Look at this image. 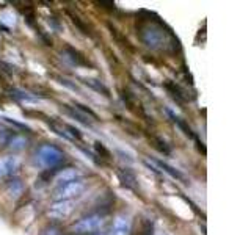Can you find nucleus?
Here are the masks:
<instances>
[{
  "mask_svg": "<svg viewBox=\"0 0 251 235\" xmlns=\"http://www.w3.org/2000/svg\"><path fill=\"white\" fill-rule=\"evenodd\" d=\"M24 146H25V140H22V138L11 141V147H14V149H22Z\"/></svg>",
  "mask_w": 251,
  "mask_h": 235,
  "instance_id": "4be33fe9",
  "label": "nucleus"
},
{
  "mask_svg": "<svg viewBox=\"0 0 251 235\" xmlns=\"http://www.w3.org/2000/svg\"><path fill=\"white\" fill-rule=\"evenodd\" d=\"M85 190V184L82 180H71V182H65L61 184L57 190L53 193V198L57 201H71L73 198H77L80 196Z\"/></svg>",
  "mask_w": 251,
  "mask_h": 235,
  "instance_id": "20e7f679",
  "label": "nucleus"
},
{
  "mask_svg": "<svg viewBox=\"0 0 251 235\" xmlns=\"http://www.w3.org/2000/svg\"><path fill=\"white\" fill-rule=\"evenodd\" d=\"M19 168V160L16 157H3L0 159V177H6Z\"/></svg>",
  "mask_w": 251,
  "mask_h": 235,
  "instance_id": "6e6552de",
  "label": "nucleus"
},
{
  "mask_svg": "<svg viewBox=\"0 0 251 235\" xmlns=\"http://www.w3.org/2000/svg\"><path fill=\"white\" fill-rule=\"evenodd\" d=\"M6 191H8V194H10V196L18 198V196H21L22 191H24V185H22V182H21L19 179H14V180H11L10 184H8Z\"/></svg>",
  "mask_w": 251,
  "mask_h": 235,
  "instance_id": "4468645a",
  "label": "nucleus"
},
{
  "mask_svg": "<svg viewBox=\"0 0 251 235\" xmlns=\"http://www.w3.org/2000/svg\"><path fill=\"white\" fill-rule=\"evenodd\" d=\"M65 160V154L53 144H43L36 151V162L44 168H55Z\"/></svg>",
  "mask_w": 251,
  "mask_h": 235,
  "instance_id": "f03ea898",
  "label": "nucleus"
},
{
  "mask_svg": "<svg viewBox=\"0 0 251 235\" xmlns=\"http://www.w3.org/2000/svg\"><path fill=\"white\" fill-rule=\"evenodd\" d=\"M77 176H78V172H77L75 169H73V168H69V169H66V171L61 174V177H60V182H61V184H65V182H71V180H75V179H77Z\"/></svg>",
  "mask_w": 251,
  "mask_h": 235,
  "instance_id": "dca6fc26",
  "label": "nucleus"
},
{
  "mask_svg": "<svg viewBox=\"0 0 251 235\" xmlns=\"http://www.w3.org/2000/svg\"><path fill=\"white\" fill-rule=\"evenodd\" d=\"M58 80L60 85H65L66 88L69 90H73V91H77V93H80V90H78V86L75 83H71V80H68V78H63V77H55Z\"/></svg>",
  "mask_w": 251,
  "mask_h": 235,
  "instance_id": "6ab92c4d",
  "label": "nucleus"
},
{
  "mask_svg": "<svg viewBox=\"0 0 251 235\" xmlns=\"http://www.w3.org/2000/svg\"><path fill=\"white\" fill-rule=\"evenodd\" d=\"M138 235H152V221H149V219H143Z\"/></svg>",
  "mask_w": 251,
  "mask_h": 235,
  "instance_id": "a211bd4d",
  "label": "nucleus"
},
{
  "mask_svg": "<svg viewBox=\"0 0 251 235\" xmlns=\"http://www.w3.org/2000/svg\"><path fill=\"white\" fill-rule=\"evenodd\" d=\"M168 115H170V116L173 118V121H175V124H177V127H179L180 130H182V132L185 133V135H187L188 138H192V140L195 141V143L198 144V147H200L201 151H202V154L206 152V149H204V146H202V143H201V141L198 140V137L195 135V132H193V130L190 129V125H187V122H185V121H182V119H180V118H177L176 115H173L171 112H168Z\"/></svg>",
  "mask_w": 251,
  "mask_h": 235,
  "instance_id": "0eeeda50",
  "label": "nucleus"
},
{
  "mask_svg": "<svg viewBox=\"0 0 251 235\" xmlns=\"http://www.w3.org/2000/svg\"><path fill=\"white\" fill-rule=\"evenodd\" d=\"M74 210L73 201H57L49 210V216L53 219H63L71 215V212Z\"/></svg>",
  "mask_w": 251,
  "mask_h": 235,
  "instance_id": "423d86ee",
  "label": "nucleus"
},
{
  "mask_svg": "<svg viewBox=\"0 0 251 235\" xmlns=\"http://www.w3.org/2000/svg\"><path fill=\"white\" fill-rule=\"evenodd\" d=\"M90 235H105V234H102V232H96V234H90Z\"/></svg>",
  "mask_w": 251,
  "mask_h": 235,
  "instance_id": "b1692460",
  "label": "nucleus"
},
{
  "mask_svg": "<svg viewBox=\"0 0 251 235\" xmlns=\"http://www.w3.org/2000/svg\"><path fill=\"white\" fill-rule=\"evenodd\" d=\"M120 179H121V182L127 187V188H130V190H137V177H135V174L130 171V169H121L120 172Z\"/></svg>",
  "mask_w": 251,
  "mask_h": 235,
  "instance_id": "9b49d317",
  "label": "nucleus"
},
{
  "mask_svg": "<svg viewBox=\"0 0 251 235\" xmlns=\"http://www.w3.org/2000/svg\"><path fill=\"white\" fill-rule=\"evenodd\" d=\"M94 146H96V149H98V152H99V154L105 155L104 159H110V152L107 151V149H105L104 146H102V144L99 143V141H96V143H94Z\"/></svg>",
  "mask_w": 251,
  "mask_h": 235,
  "instance_id": "412c9836",
  "label": "nucleus"
},
{
  "mask_svg": "<svg viewBox=\"0 0 251 235\" xmlns=\"http://www.w3.org/2000/svg\"><path fill=\"white\" fill-rule=\"evenodd\" d=\"M63 53L66 55V58L71 61V63H74V65H77V66H90V61L86 60L83 55L78 52V50H75L74 47H65V50H63Z\"/></svg>",
  "mask_w": 251,
  "mask_h": 235,
  "instance_id": "9d476101",
  "label": "nucleus"
},
{
  "mask_svg": "<svg viewBox=\"0 0 251 235\" xmlns=\"http://www.w3.org/2000/svg\"><path fill=\"white\" fill-rule=\"evenodd\" d=\"M105 219L102 215L99 213H94L90 216H85L82 219H78L77 223L73 224V231L77 235H90V234H96L98 231L102 229L104 226Z\"/></svg>",
  "mask_w": 251,
  "mask_h": 235,
  "instance_id": "7ed1b4c3",
  "label": "nucleus"
},
{
  "mask_svg": "<svg viewBox=\"0 0 251 235\" xmlns=\"http://www.w3.org/2000/svg\"><path fill=\"white\" fill-rule=\"evenodd\" d=\"M11 93H14V94H11V96L16 97V99H19V100H24V102H31V100H33L30 96H27L25 93H21V91H18V90H13Z\"/></svg>",
  "mask_w": 251,
  "mask_h": 235,
  "instance_id": "aec40b11",
  "label": "nucleus"
},
{
  "mask_svg": "<svg viewBox=\"0 0 251 235\" xmlns=\"http://www.w3.org/2000/svg\"><path fill=\"white\" fill-rule=\"evenodd\" d=\"M137 30L141 43L151 47V49H160V47H163V44H167V38L173 39V35L168 30H165V24L160 22L159 19L141 21Z\"/></svg>",
  "mask_w": 251,
  "mask_h": 235,
  "instance_id": "f257e3e1",
  "label": "nucleus"
},
{
  "mask_svg": "<svg viewBox=\"0 0 251 235\" xmlns=\"http://www.w3.org/2000/svg\"><path fill=\"white\" fill-rule=\"evenodd\" d=\"M165 86H167V88H168V90H170V91L173 93V96H175V97H177V99H179L180 102H184V100H185V96H184V93L180 91V90L177 88L176 85H173V83H170V82H168V83L165 85Z\"/></svg>",
  "mask_w": 251,
  "mask_h": 235,
  "instance_id": "f3484780",
  "label": "nucleus"
},
{
  "mask_svg": "<svg viewBox=\"0 0 251 235\" xmlns=\"http://www.w3.org/2000/svg\"><path fill=\"white\" fill-rule=\"evenodd\" d=\"M110 235H130V219L127 216H118L113 223Z\"/></svg>",
  "mask_w": 251,
  "mask_h": 235,
  "instance_id": "1a4fd4ad",
  "label": "nucleus"
},
{
  "mask_svg": "<svg viewBox=\"0 0 251 235\" xmlns=\"http://www.w3.org/2000/svg\"><path fill=\"white\" fill-rule=\"evenodd\" d=\"M8 135H10V133H8V130L0 125V143H5V141L8 140Z\"/></svg>",
  "mask_w": 251,
  "mask_h": 235,
  "instance_id": "5701e85b",
  "label": "nucleus"
},
{
  "mask_svg": "<svg viewBox=\"0 0 251 235\" xmlns=\"http://www.w3.org/2000/svg\"><path fill=\"white\" fill-rule=\"evenodd\" d=\"M73 107H74V108L77 110L78 113H82V115H83L85 118H88V119H90V118H91L93 121H98V119H99V116H98L96 113H94L91 108H88V107H86V105H83V104H77V102H75V104H74Z\"/></svg>",
  "mask_w": 251,
  "mask_h": 235,
  "instance_id": "2eb2a0df",
  "label": "nucleus"
},
{
  "mask_svg": "<svg viewBox=\"0 0 251 235\" xmlns=\"http://www.w3.org/2000/svg\"><path fill=\"white\" fill-rule=\"evenodd\" d=\"M83 83L86 86H90L91 90L98 91L100 94H104V96H107V97L110 96V90L100 80H96V78H83Z\"/></svg>",
  "mask_w": 251,
  "mask_h": 235,
  "instance_id": "ddd939ff",
  "label": "nucleus"
},
{
  "mask_svg": "<svg viewBox=\"0 0 251 235\" xmlns=\"http://www.w3.org/2000/svg\"><path fill=\"white\" fill-rule=\"evenodd\" d=\"M152 164H157V166H160L167 174H170L173 179H177V180H180V182H187V179H185V176L182 174V172H179L177 169H175L173 166H170V164H167V163H163V162H160V160H152L151 162Z\"/></svg>",
  "mask_w": 251,
  "mask_h": 235,
  "instance_id": "f8f14e48",
  "label": "nucleus"
},
{
  "mask_svg": "<svg viewBox=\"0 0 251 235\" xmlns=\"http://www.w3.org/2000/svg\"><path fill=\"white\" fill-rule=\"evenodd\" d=\"M49 125H50L55 133H58V135L63 137V138L71 140V141H80L82 140L80 130L75 129L74 125L65 124V122H58V121H53V119H49Z\"/></svg>",
  "mask_w": 251,
  "mask_h": 235,
  "instance_id": "39448f33",
  "label": "nucleus"
}]
</instances>
